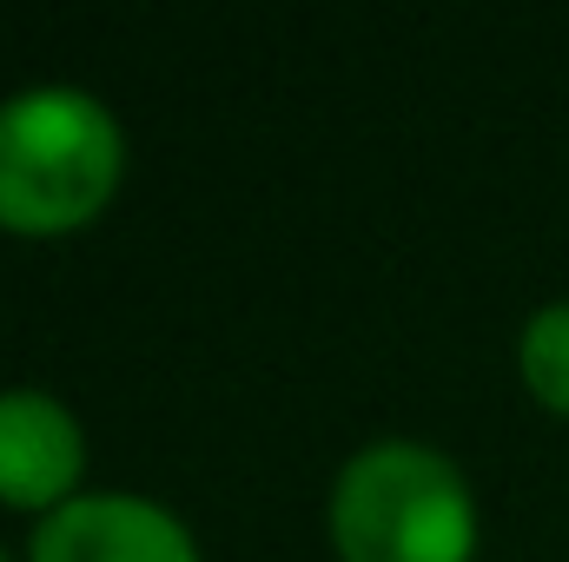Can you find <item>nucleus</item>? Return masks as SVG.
I'll return each instance as SVG.
<instances>
[{
  "label": "nucleus",
  "instance_id": "nucleus-2",
  "mask_svg": "<svg viewBox=\"0 0 569 562\" xmlns=\"http://www.w3.org/2000/svg\"><path fill=\"white\" fill-rule=\"evenodd\" d=\"M325 523L338 562H470L477 550V496L463 470L411 436H378L345 456Z\"/></svg>",
  "mask_w": 569,
  "mask_h": 562
},
{
  "label": "nucleus",
  "instance_id": "nucleus-4",
  "mask_svg": "<svg viewBox=\"0 0 569 562\" xmlns=\"http://www.w3.org/2000/svg\"><path fill=\"white\" fill-rule=\"evenodd\" d=\"M87 470V430L80 418L33 384L0 391V503L13 510H60L80 496Z\"/></svg>",
  "mask_w": 569,
  "mask_h": 562
},
{
  "label": "nucleus",
  "instance_id": "nucleus-1",
  "mask_svg": "<svg viewBox=\"0 0 569 562\" xmlns=\"http://www.w3.org/2000/svg\"><path fill=\"white\" fill-rule=\"evenodd\" d=\"M127 179V133L87 87H20L0 100V225L27 239L107 212Z\"/></svg>",
  "mask_w": 569,
  "mask_h": 562
},
{
  "label": "nucleus",
  "instance_id": "nucleus-5",
  "mask_svg": "<svg viewBox=\"0 0 569 562\" xmlns=\"http://www.w3.org/2000/svg\"><path fill=\"white\" fill-rule=\"evenodd\" d=\"M517 364H523V384L543 411H563L569 418V298H550L530 311L523 338H517Z\"/></svg>",
  "mask_w": 569,
  "mask_h": 562
},
{
  "label": "nucleus",
  "instance_id": "nucleus-3",
  "mask_svg": "<svg viewBox=\"0 0 569 562\" xmlns=\"http://www.w3.org/2000/svg\"><path fill=\"white\" fill-rule=\"evenodd\" d=\"M27 562H199L192 530L133 490H80L53 516H40Z\"/></svg>",
  "mask_w": 569,
  "mask_h": 562
},
{
  "label": "nucleus",
  "instance_id": "nucleus-6",
  "mask_svg": "<svg viewBox=\"0 0 569 562\" xmlns=\"http://www.w3.org/2000/svg\"><path fill=\"white\" fill-rule=\"evenodd\" d=\"M0 562H7V550H0Z\"/></svg>",
  "mask_w": 569,
  "mask_h": 562
}]
</instances>
